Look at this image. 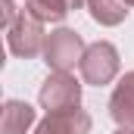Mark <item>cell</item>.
<instances>
[{"mask_svg":"<svg viewBox=\"0 0 134 134\" xmlns=\"http://www.w3.org/2000/svg\"><path fill=\"white\" fill-rule=\"evenodd\" d=\"M34 122V109L28 103L9 100L3 106V119H0V134H25Z\"/></svg>","mask_w":134,"mask_h":134,"instance_id":"obj_7","label":"cell"},{"mask_svg":"<svg viewBox=\"0 0 134 134\" xmlns=\"http://www.w3.org/2000/svg\"><path fill=\"white\" fill-rule=\"evenodd\" d=\"M109 112H112V119L119 122V128H122V125H134V72H128V75L119 81V87L112 91Z\"/></svg>","mask_w":134,"mask_h":134,"instance_id":"obj_6","label":"cell"},{"mask_svg":"<svg viewBox=\"0 0 134 134\" xmlns=\"http://www.w3.org/2000/svg\"><path fill=\"white\" fill-rule=\"evenodd\" d=\"M81 3H87V0H66V6H69V9H78Z\"/></svg>","mask_w":134,"mask_h":134,"instance_id":"obj_10","label":"cell"},{"mask_svg":"<svg viewBox=\"0 0 134 134\" xmlns=\"http://www.w3.org/2000/svg\"><path fill=\"white\" fill-rule=\"evenodd\" d=\"M115 134H134V125H122V128H119Z\"/></svg>","mask_w":134,"mask_h":134,"instance_id":"obj_11","label":"cell"},{"mask_svg":"<svg viewBox=\"0 0 134 134\" xmlns=\"http://www.w3.org/2000/svg\"><path fill=\"white\" fill-rule=\"evenodd\" d=\"M25 13H31L37 22H59L69 6L66 0H25Z\"/></svg>","mask_w":134,"mask_h":134,"instance_id":"obj_9","label":"cell"},{"mask_svg":"<svg viewBox=\"0 0 134 134\" xmlns=\"http://www.w3.org/2000/svg\"><path fill=\"white\" fill-rule=\"evenodd\" d=\"M44 41H47L44 22H37L31 13H19V19L6 28V47H9V53L25 56V59H31V56H37L44 50Z\"/></svg>","mask_w":134,"mask_h":134,"instance_id":"obj_2","label":"cell"},{"mask_svg":"<svg viewBox=\"0 0 134 134\" xmlns=\"http://www.w3.org/2000/svg\"><path fill=\"white\" fill-rule=\"evenodd\" d=\"M125 6H128L125 0H87V9H91V16L100 25H119V22H125V16H128Z\"/></svg>","mask_w":134,"mask_h":134,"instance_id":"obj_8","label":"cell"},{"mask_svg":"<svg viewBox=\"0 0 134 134\" xmlns=\"http://www.w3.org/2000/svg\"><path fill=\"white\" fill-rule=\"evenodd\" d=\"M125 3H131V6H134V0H125Z\"/></svg>","mask_w":134,"mask_h":134,"instance_id":"obj_12","label":"cell"},{"mask_svg":"<svg viewBox=\"0 0 134 134\" xmlns=\"http://www.w3.org/2000/svg\"><path fill=\"white\" fill-rule=\"evenodd\" d=\"M84 41L81 34H75L72 28H59V31H50L44 41V63L56 72H69L75 69V63H81L84 56Z\"/></svg>","mask_w":134,"mask_h":134,"instance_id":"obj_1","label":"cell"},{"mask_svg":"<svg viewBox=\"0 0 134 134\" xmlns=\"http://www.w3.org/2000/svg\"><path fill=\"white\" fill-rule=\"evenodd\" d=\"M34 134H91V115L78 106L63 112H47V119L37 125Z\"/></svg>","mask_w":134,"mask_h":134,"instance_id":"obj_5","label":"cell"},{"mask_svg":"<svg viewBox=\"0 0 134 134\" xmlns=\"http://www.w3.org/2000/svg\"><path fill=\"white\" fill-rule=\"evenodd\" d=\"M78 69H81V78L87 84H109L115 78V72H119V53H115L112 44L97 41V44H91L84 50Z\"/></svg>","mask_w":134,"mask_h":134,"instance_id":"obj_3","label":"cell"},{"mask_svg":"<svg viewBox=\"0 0 134 134\" xmlns=\"http://www.w3.org/2000/svg\"><path fill=\"white\" fill-rule=\"evenodd\" d=\"M81 100V84L69 75V72H53L44 84H41V106L47 112H63L75 109Z\"/></svg>","mask_w":134,"mask_h":134,"instance_id":"obj_4","label":"cell"}]
</instances>
